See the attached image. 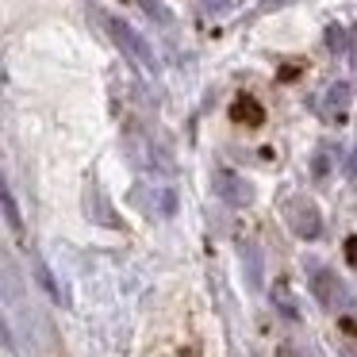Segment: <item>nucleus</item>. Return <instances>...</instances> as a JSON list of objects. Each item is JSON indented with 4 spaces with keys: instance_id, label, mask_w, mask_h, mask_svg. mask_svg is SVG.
<instances>
[{
    "instance_id": "nucleus-2",
    "label": "nucleus",
    "mask_w": 357,
    "mask_h": 357,
    "mask_svg": "<svg viewBox=\"0 0 357 357\" xmlns=\"http://www.w3.org/2000/svg\"><path fill=\"white\" fill-rule=\"evenodd\" d=\"M315 292H319V303H323V307H338V296H334V292H338V280H334L331 277V273H326V277H323V273H315Z\"/></svg>"
},
{
    "instance_id": "nucleus-1",
    "label": "nucleus",
    "mask_w": 357,
    "mask_h": 357,
    "mask_svg": "<svg viewBox=\"0 0 357 357\" xmlns=\"http://www.w3.org/2000/svg\"><path fill=\"white\" fill-rule=\"evenodd\" d=\"M288 223L296 227L300 238H319V211L311 208V200H292V211H288Z\"/></svg>"
},
{
    "instance_id": "nucleus-3",
    "label": "nucleus",
    "mask_w": 357,
    "mask_h": 357,
    "mask_svg": "<svg viewBox=\"0 0 357 357\" xmlns=\"http://www.w3.org/2000/svg\"><path fill=\"white\" fill-rule=\"evenodd\" d=\"M4 215H8V227L16 234H24V219H20V211H16V200H12V192H4Z\"/></svg>"
}]
</instances>
